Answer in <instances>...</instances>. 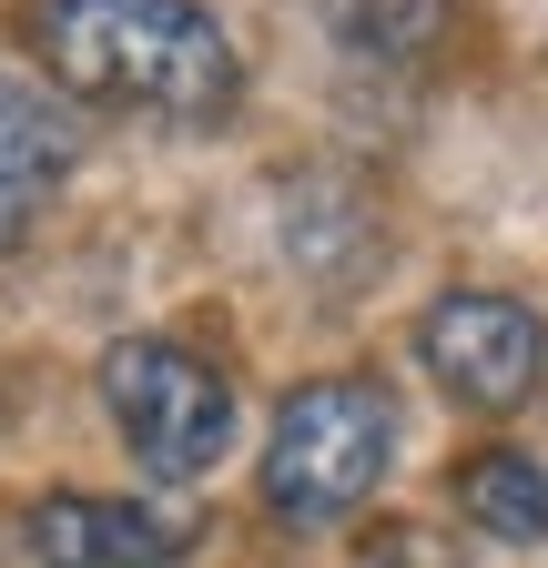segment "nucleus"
<instances>
[{
  "instance_id": "f257e3e1",
  "label": "nucleus",
  "mask_w": 548,
  "mask_h": 568,
  "mask_svg": "<svg viewBox=\"0 0 548 568\" xmlns=\"http://www.w3.org/2000/svg\"><path fill=\"white\" fill-rule=\"evenodd\" d=\"M21 41L61 102L203 132L244 102L234 31L203 0H21Z\"/></svg>"
},
{
  "instance_id": "f03ea898",
  "label": "nucleus",
  "mask_w": 548,
  "mask_h": 568,
  "mask_svg": "<svg viewBox=\"0 0 548 568\" xmlns=\"http://www.w3.org/2000/svg\"><path fill=\"white\" fill-rule=\"evenodd\" d=\"M386 467H396V396L376 376H315L274 406L254 487L285 528H335L386 487Z\"/></svg>"
},
{
  "instance_id": "7ed1b4c3",
  "label": "nucleus",
  "mask_w": 548,
  "mask_h": 568,
  "mask_svg": "<svg viewBox=\"0 0 548 568\" xmlns=\"http://www.w3.org/2000/svg\"><path fill=\"white\" fill-rule=\"evenodd\" d=\"M102 406H112L132 467H143L153 487L214 477L224 447H234V386H224V366L193 355V345H173V335L102 345Z\"/></svg>"
},
{
  "instance_id": "20e7f679",
  "label": "nucleus",
  "mask_w": 548,
  "mask_h": 568,
  "mask_svg": "<svg viewBox=\"0 0 548 568\" xmlns=\"http://www.w3.org/2000/svg\"><path fill=\"white\" fill-rule=\"evenodd\" d=\"M417 366L467 416H518L548 376V325L518 295H437L417 315Z\"/></svg>"
},
{
  "instance_id": "39448f33",
  "label": "nucleus",
  "mask_w": 548,
  "mask_h": 568,
  "mask_svg": "<svg viewBox=\"0 0 548 568\" xmlns=\"http://www.w3.org/2000/svg\"><path fill=\"white\" fill-rule=\"evenodd\" d=\"M21 538H31L41 568H173L193 548V518L143 508V497H82V487H61V497H41V508L21 518Z\"/></svg>"
},
{
  "instance_id": "423d86ee",
  "label": "nucleus",
  "mask_w": 548,
  "mask_h": 568,
  "mask_svg": "<svg viewBox=\"0 0 548 568\" xmlns=\"http://www.w3.org/2000/svg\"><path fill=\"white\" fill-rule=\"evenodd\" d=\"M72 163H82V122H72V102L0 71V254L31 244V224L51 213V193L72 183Z\"/></svg>"
},
{
  "instance_id": "0eeeda50",
  "label": "nucleus",
  "mask_w": 548,
  "mask_h": 568,
  "mask_svg": "<svg viewBox=\"0 0 548 568\" xmlns=\"http://www.w3.org/2000/svg\"><path fill=\"white\" fill-rule=\"evenodd\" d=\"M315 11H325L335 61H356V71H417L457 31V0H315Z\"/></svg>"
},
{
  "instance_id": "6e6552de",
  "label": "nucleus",
  "mask_w": 548,
  "mask_h": 568,
  "mask_svg": "<svg viewBox=\"0 0 548 568\" xmlns=\"http://www.w3.org/2000/svg\"><path fill=\"white\" fill-rule=\"evenodd\" d=\"M457 497H467V518L488 528V538H508V548H538V538H548V467H538V457H518V447L467 457Z\"/></svg>"
}]
</instances>
